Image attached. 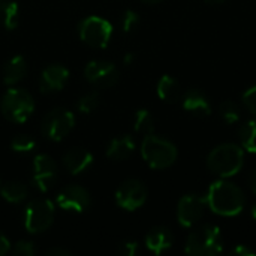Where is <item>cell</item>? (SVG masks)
I'll return each mask as SVG.
<instances>
[{
  "mask_svg": "<svg viewBox=\"0 0 256 256\" xmlns=\"http://www.w3.org/2000/svg\"><path fill=\"white\" fill-rule=\"evenodd\" d=\"M206 200L207 207L219 216H237L244 208L243 190L237 184L224 178L214 182L208 188Z\"/></svg>",
  "mask_w": 256,
  "mask_h": 256,
  "instance_id": "1",
  "label": "cell"
},
{
  "mask_svg": "<svg viewBox=\"0 0 256 256\" xmlns=\"http://www.w3.org/2000/svg\"><path fill=\"white\" fill-rule=\"evenodd\" d=\"M244 164V150L237 144H220L214 147L208 158L207 166L208 170L219 176L220 178H228L240 172Z\"/></svg>",
  "mask_w": 256,
  "mask_h": 256,
  "instance_id": "2",
  "label": "cell"
},
{
  "mask_svg": "<svg viewBox=\"0 0 256 256\" xmlns=\"http://www.w3.org/2000/svg\"><path fill=\"white\" fill-rule=\"evenodd\" d=\"M141 156L150 168L165 170L176 164L177 160V147L154 134L146 135L141 144Z\"/></svg>",
  "mask_w": 256,
  "mask_h": 256,
  "instance_id": "3",
  "label": "cell"
},
{
  "mask_svg": "<svg viewBox=\"0 0 256 256\" xmlns=\"http://www.w3.org/2000/svg\"><path fill=\"white\" fill-rule=\"evenodd\" d=\"M224 249L222 232L214 225H202L188 237L184 252L192 256H214Z\"/></svg>",
  "mask_w": 256,
  "mask_h": 256,
  "instance_id": "4",
  "label": "cell"
},
{
  "mask_svg": "<svg viewBox=\"0 0 256 256\" xmlns=\"http://www.w3.org/2000/svg\"><path fill=\"white\" fill-rule=\"evenodd\" d=\"M0 108L6 120L12 123H24L34 112V100L27 90L10 87L4 92Z\"/></svg>",
  "mask_w": 256,
  "mask_h": 256,
  "instance_id": "5",
  "label": "cell"
},
{
  "mask_svg": "<svg viewBox=\"0 0 256 256\" xmlns=\"http://www.w3.org/2000/svg\"><path fill=\"white\" fill-rule=\"evenodd\" d=\"M75 126V116L66 108H54L45 114L40 123L42 135L54 142L64 140Z\"/></svg>",
  "mask_w": 256,
  "mask_h": 256,
  "instance_id": "6",
  "label": "cell"
},
{
  "mask_svg": "<svg viewBox=\"0 0 256 256\" xmlns=\"http://www.w3.org/2000/svg\"><path fill=\"white\" fill-rule=\"evenodd\" d=\"M78 34L84 44L93 48H105L111 40L112 26L108 20L102 16L90 15L80 22Z\"/></svg>",
  "mask_w": 256,
  "mask_h": 256,
  "instance_id": "7",
  "label": "cell"
},
{
  "mask_svg": "<svg viewBox=\"0 0 256 256\" xmlns=\"http://www.w3.org/2000/svg\"><path fill=\"white\" fill-rule=\"evenodd\" d=\"M56 207L50 200H34L24 210V226L30 234L46 231L54 222Z\"/></svg>",
  "mask_w": 256,
  "mask_h": 256,
  "instance_id": "8",
  "label": "cell"
},
{
  "mask_svg": "<svg viewBox=\"0 0 256 256\" xmlns=\"http://www.w3.org/2000/svg\"><path fill=\"white\" fill-rule=\"evenodd\" d=\"M84 76L87 81L96 87L100 88H110L116 86L120 80V70L118 68L105 60H92L86 64Z\"/></svg>",
  "mask_w": 256,
  "mask_h": 256,
  "instance_id": "9",
  "label": "cell"
},
{
  "mask_svg": "<svg viewBox=\"0 0 256 256\" xmlns=\"http://www.w3.org/2000/svg\"><path fill=\"white\" fill-rule=\"evenodd\" d=\"M147 201V188L142 182L130 178L120 184L116 192V202L126 212H135Z\"/></svg>",
  "mask_w": 256,
  "mask_h": 256,
  "instance_id": "10",
  "label": "cell"
},
{
  "mask_svg": "<svg viewBox=\"0 0 256 256\" xmlns=\"http://www.w3.org/2000/svg\"><path fill=\"white\" fill-rule=\"evenodd\" d=\"M58 170L54 159L48 154H38L33 159L32 182L40 192H48L57 182Z\"/></svg>",
  "mask_w": 256,
  "mask_h": 256,
  "instance_id": "11",
  "label": "cell"
},
{
  "mask_svg": "<svg viewBox=\"0 0 256 256\" xmlns=\"http://www.w3.org/2000/svg\"><path fill=\"white\" fill-rule=\"evenodd\" d=\"M207 208V200L206 196H200L195 194L184 195L177 206V219L178 224L184 228H190L196 225L201 218L204 216V212Z\"/></svg>",
  "mask_w": 256,
  "mask_h": 256,
  "instance_id": "12",
  "label": "cell"
},
{
  "mask_svg": "<svg viewBox=\"0 0 256 256\" xmlns=\"http://www.w3.org/2000/svg\"><path fill=\"white\" fill-rule=\"evenodd\" d=\"M56 202L60 208L66 210V212H74V213H82L86 212L90 204H92V196L88 194L87 189L81 188V186H66L63 188L57 198Z\"/></svg>",
  "mask_w": 256,
  "mask_h": 256,
  "instance_id": "13",
  "label": "cell"
},
{
  "mask_svg": "<svg viewBox=\"0 0 256 256\" xmlns=\"http://www.w3.org/2000/svg\"><path fill=\"white\" fill-rule=\"evenodd\" d=\"M69 80V69L63 64L46 66L39 78V90L42 93H54L62 90Z\"/></svg>",
  "mask_w": 256,
  "mask_h": 256,
  "instance_id": "14",
  "label": "cell"
},
{
  "mask_svg": "<svg viewBox=\"0 0 256 256\" xmlns=\"http://www.w3.org/2000/svg\"><path fill=\"white\" fill-rule=\"evenodd\" d=\"M93 164V154L87 148H72L63 156V165L72 176H78L84 172Z\"/></svg>",
  "mask_w": 256,
  "mask_h": 256,
  "instance_id": "15",
  "label": "cell"
},
{
  "mask_svg": "<svg viewBox=\"0 0 256 256\" xmlns=\"http://www.w3.org/2000/svg\"><path fill=\"white\" fill-rule=\"evenodd\" d=\"M172 243H174L172 232L165 226H156L150 230L146 237V246L154 255H160L166 252L172 246Z\"/></svg>",
  "mask_w": 256,
  "mask_h": 256,
  "instance_id": "16",
  "label": "cell"
},
{
  "mask_svg": "<svg viewBox=\"0 0 256 256\" xmlns=\"http://www.w3.org/2000/svg\"><path fill=\"white\" fill-rule=\"evenodd\" d=\"M183 108L196 117H208L212 114V105L207 96L200 90H189L183 96Z\"/></svg>",
  "mask_w": 256,
  "mask_h": 256,
  "instance_id": "17",
  "label": "cell"
},
{
  "mask_svg": "<svg viewBox=\"0 0 256 256\" xmlns=\"http://www.w3.org/2000/svg\"><path fill=\"white\" fill-rule=\"evenodd\" d=\"M135 152V141L130 135L116 136L110 141L106 147V156L111 160H124Z\"/></svg>",
  "mask_w": 256,
  "mask_h": 256,
  "instance_id": "18",
  "label": "cell"
},
{
  "mask_svg": "<svg viewBox=\"0 0 256 256\" xmlns=\"http://www.w3.org/2000/svg\"><path fill=\"white\" fill-rule=\"evenodd\" d=\"M27 70L26 58L22 56H14L6 62L3 68V82L6 86H14L27 75Z\"/></svg>",
  "mask_w": 256,
  "mask_h": 256,
  "instance_id": "19",
  "label": "cell"
},
{
  "mask_svg": "<svg viewBox=\"0 0 256 256\" xmlns=\"http://www.w3.org/2000/svg\"><path fill=\"white\" fill-rule=\"evenodd\" d=\"M158 96L168 104H177L182 99L180 82L171 75H164L158 82Z\"/></svg>",
  "mask_w": 256,
  "mask_h": 256,
  "instance_id": "20",
  "label": "cell"
},
{
  "mask_svg": "<svg viewBox=\"0 0 256 256\" xmlns=\"http://www.w3.org/2000/svg\"><path fill=\"white\" fill-rule=\"evenodd\" d=\"M0 24L6 30H14L20 24V6L16 2H0Z\"/></svg>",
  "mask_w": 256,
  "mask_h": 256,
  "instance_id": "21",
  "label": "cell"
},
{
  "mask_svg": "<svg viewBox=\"0 0 256 256\" xmlns=\"http://www.w3.org/2000/svg\"><path fill=\"white\" fill-rule=\"evenodd\" d=\"M0 195L4 201L10 204H18L27 198V188L20 182H9L2 186Z\"/></svg>",
  "mask_w": 256,
  "mask_h": 256,
  "instance_id": "22",
  "label": "cell"
},
{
  "mask_svg": "<svg viewBox=\"0 0 256 256\" xmlns=\"http://www.w3.org/2000/svg\"><path fill=\"white\" fill-rule=\"evenodd\" d=\"M238 138H240V144L243 150L256 154V118L248 120L244 124H242Z\"/></svg>",
  "mask_w": 256,
  "mask_h": 256,
  "instance_id": "23",
  "label": "cell"
},
{
  "mask_svg": "<svg viewBox=\"0 0 256 256\" xmlns=\"http://www.w3.org/2000/svg\"><path fill=\"white\" fill-rule=\"evenodd\" d=\"M134 129L141 135H150L154 132V118L148 110H138L134 117Z\"/></svg>",
  "mask_w": 256,
  "mask_h": 256,
  "instance_id": "24",
  "label": "cell"
},
{
  "mask_svg": "<svg viewBox=\"0 0 256 256\" xmlns=\"http://www.w3.org/2000/svg\"><path fill=\"white\" fill-rule=\"evenodd\" d=\"M219 114L226 124H234L240 120V108L232 100H225L219 106Z\"/></svg>",
  "mask_w": 256,
  "mask_h": 256,
  "instance_id": "25",
  "label": "cell"
},
{
  "mask_svg": "<svg viewBox=\"0 0 256 256\" xmlns=\"http://www.w3.org/2000/svg\"><path fill=\"white\" fill-rule=\"evenodd\" d=\"M100 105V96L98 92H88L86 93L84 96H81L78 99V111L82 112V114H90L93 112L98 106Z\"/></svg>",
  "mask_w": 256,
  "mask_h": 256,
  "instance_id": "26",
  "label": "cell"
},
{
  "mask_svg": "<svg viewBox=\"0 0 256 256\" xmlns=\"http://www.w3.org/2000/svg\"><path fill=\"white\" fill-rule=\"evenodd\" d=\"M36 147V141L34 138H32L30 135H16L12 141H10V148L16 153H28Z\"/></svg>",
  "mask_w": 256,
  "mask_h": 256,
  "instance_id": "27",
  "label": "cell"
},
{
  "mask_svg": "<svg viewBox=\"0 0 256 256\" xmlns=\"http://www.w3.org/2000/svg\"><path fill=\"white\" fill-rule=\"evenodd\" d=\"M138 26H140V15H138V12H135L132 9L124 10V14L122 16V28H123V32L132 33Z\"/></svg>",
  "mask_w": 256,
  "mask_h": 256,
  "instance_id": "28",
  "label": "cell"
},
{
  "mask_svg": "<svg viewBox=\"0 0 256 256\" xmlns=\"http://www.w3.org/2000/svg\"><path fill=\"white\" fill-rule=\"evenodd\" d=\"M14 255L18 256H33L36 254V248L32 242H27V240H21L18 242L14 249H12Z\"/></svg>",
  "mask_w": 256,
  "mask_h": 256,
  "instance_id": "29",
  "label": "cell"
},
{
  "mask_svg": "<svg viewBox=\"0 0 256 256\" xmlns=\"http://www.w3.org/2000/svg\"><path fill=\"white\" fill-rule=\"evenodd\" d=\"M243 104L249 112L256 114V86L250 87L249 90L243 93Z\"/></svg>",
  "mask_w": 256,
  "mask_h": 256,
  "instance_id": "30",
  "label": "cell"
},
{
  "mask_svg": "<svg viewBox=\"0 0 256 256\" xmlns=\"http://www.w3.org/2000/svg\"><path fill=\"white\" fill-rule=\"evenodd\" d=\"M118 254L123 256H135L138 254V243L135 242H124L118 248Z\"/></svg>",
  "mask_w": 256,
  "mask_h": 256,
  "instance_id": "31",
  "label": "cell"
},
{
  "mask_svg": "<svg viewBox=\"0 0 256 256\" xmlns=\"http://www.w3.org/2000/svg\"><path fill=\"white\" fill-rule=\"evenodd\" d=\"M231 255L236 256H255V250H252L250 248L244 246V244H238L237 248H234L231 250Z\"/></svg>",
  "mask_w": 256,
  "mask_h": 256,
  "instance_id": "32",
  "label": "cell"
},
{
  "mask_svg": "<svg viewBox=\"0 0 256 256\" xmlns=\"http://www.w3.org/2000/svg\"><path fill=\"white\" fill-rule=\"evenodd\" d=\"M10 250V243L8 240V237L0 231V256L6 255Z\"/></svg>",
  "mask_w": 256,
  "mask_h": 256,
  "instance_id": "33",
  "label": "cell"
},
{
  "mask_svg": "<svg viewBox=\"0 0 256 256\" xmlns=\"http://www.w3.org/2000/svg\"><path fill=\"white\" fill-rule=\"evenodd\" d=\"M72 255L70 250L63 249V248H52L50 250H46V256H69Z\"/></svg>",
  "mask_w": 256,
  "mask_h": 256,
  "instance_id": "34",
  "label": "cell"
},
{
  "mask_svg": "<svg viewBox=\"0 0 256 256\" xmlns=\"http://www.w3.org/2000/svg\"><path fill=\"white\" fill-rule=\"evenodd\" d=\"M248 184H249V189L256 195V170L250 172V176L248 178Z\"/></svg>",
  "mask_w": 256,
  "mask_h": 256,
  "instance_id": "35",
  "label": "cell"
},
{
  "mask_svg": "<svg viewBox=\"0 0 256 256\" xmlns=\"http://www.w3.org/2000/svg\"><path fill=\"white\" fill-rule=\"evenodd\" d=\"M132 62H134V54L129 52V54L124 57V64H132Z\"/></svg>",
  "mask_w": 256,
  "mask_h": 256,
  "instance_id": "36",
  "label": "cell"
},
{
  "mask_svg": "<svg viewBox=\"0 0 256 256\" xmlns=\"http://www.w3.org/2000/svg\"><path fill=\"white\" fill-rule=\"evenodd\" d=\"M207 3H212V4H216V3H222V2H225V0H206Z\"/></svg>",
  "mask_w": 256,
  "mask_h": 256,
  "instance_id": "37",
  "label": "cell"
},
{
  "mask_svg": "<svg viewBox=\"0 0 256 256\" xmlns=\"http://www.w3.org/2000/svg\"><path fill=\"white\" fill-rule=\"evenodd\" d=\"M252 218L256 220V202H255V206L252 207Z\"/></svg>",
  "mask_w": 256,
  "mask_h": 256,
  "instance_id": "38",
  "label": "cell"
},
{
  "mask_svg": "<svg viewBox=\"0 0 256 256\" xmlns=\"http://www.w3.org/2000/svg\"><path fill=\"white\" fill-rule=\"evenodd\" d=\"M142 2H146V3H156V2H160V0H142Z\"/></svg>",
  "mask_w": 256,
  "mask_h": 256,
  "instance_id": "39",
  "label": "cell"
}]
</instances>
